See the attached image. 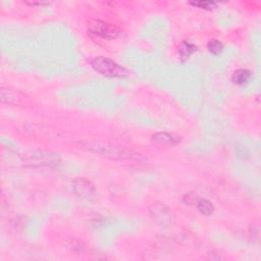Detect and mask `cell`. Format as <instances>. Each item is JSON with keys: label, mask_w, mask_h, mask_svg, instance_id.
<instances>
[{"label": "cell", "mask_w": 261, "mask_h": 261, "mask_svg": "<svg viewBox=\"0 0 261 261\" xmlns=\"http://www.w3.org/2000/svg\"><path fill=\"white\" fill-rule=\"evenodd\" d=\"M198 49V46L190 41V40H184L179 46H178V55H179V58L185 61L187 60L194 52H196Z\"/></svg>", "instance_id": "obj_9"}, {"label": "cell", "mask_w": 261, "mask_h": 261, "mask_svg": "<svg viewBox=\"0 0 261 261\" xmlns=\"http://www.w3.org/2000/svg\"><path fill=\"white\" fill-rule=\"evenodd\" d=\"M76 146L82 150L111 160H137L141 158V155L132 149L104 141H83L77 143Z\"/></svg>", "instance_id": "obj_1"}, {"label": "cell", "mask_w": 261, "mask_h": 261, "mask_svg": "<svg viewBox=\"0 0 261 261\" xmlns=\"http://www.w3.org/2000/svg\"><path fill=\"white\" fill-rule=\"evenodd\" d=\"M199 196L195 192H188L182 196V202L186 205H194L198 202Z\"/></svg>", "instance_id": "obj_14"}, {"label": "cell", "mask_w": 261, "mask_h": 261, "mask_svg": "<svg viewBox=\"0 0 261 261\" xmlns=\"http://www.w3.org/2000/svg\"><path fill=\"white\" fill-rule=\"evenodd\" d=\"M191 5L193 6H197L199 8H202V9H207V10H212V9H215L217 7V3L214 2V1H191L190 2Z\"/></svg>", "instance_id": "obj_13"}, {"label": "cell", "mask_w": 261, "mask_h": 261, "mask_svg": "<svg viewBox=\"0 0 261 261\" xmlns=\"http://www.w3.org/2000/svg\"><path fill=\"white\" fill-rule=\"evenodd\" d=\"M72 189L74 194L84 200H92L96 196L95 186L85 177L74 178L72 180Z\"/></svg>", "instance_id": "obj_5"}, {"label": "cell", "mask_w": 261, "mask_h": 261, "mask_svg": "<svg viewBox=\"0 0 261 261\" xmlns=\"http://www.w3.org/2000/svg\"><path fill=\"white\" fill-rule=\"evenodd\" d=\"M27 4L29 5H32V6H35V5H46V4H49L48 2H42V1H39V2H29V1H25Z\"/></svg>", "instance_id": "obj_15"}, {"label": "cell", "mask_w": 261, "mask_h": 261, "mask_svg": "<svg viewBox=\"0 0 261 261\" xmlns=\"http://www.w3.org/2000/svg\"><path fill=\"white\" fill-rule=\"evenodd\" d=\"M88 31L94 36L108 40H113L121 34V29L117 25L96 18L89 20Z\"/></svg>", "instance_id": "obj_3"}, {"label": "cell", "mask_w": 261, "mask_h": 261, "mask_svg": "<svg viewBox=\"0 0 261 261\" xmlns=\"http://www.w3.org/2000/svg\"><path fill=\"white\" fill-rule=\"evenodd\" d=\"M90 63L94 70L107 77H124L129 73L124 66L105 56H96L91 59Z\"/></svg>", "instance_id": "obj_2"}, {"label": "cell", "mask_w": 261, "mask_h": 261, "mask_svg": "<svg viewBox=\"0 0 261 261\" xmlns=\"http://www.w3.org/2000/svg\"><path fill=\"white\" fill-rule=\"evenodd\" d=\"M150 216L161 225L170 224L173 220L172 211L163 203L154 202L149 206Z\"/></svg>", "instance_id": "obj_4"}, {"label": "cell", "mask_w": 261, "mask_h": 261, "mask_svg": "<svg viewBox=\"0 0 261 261\" xmlns=\"http://www.w3.org/2000/svg\"><path fill=\"white\" fill-rule=\"evenodd\" d=\"M207 49L213 55H219L223 51V44L217 39H212L207 44Z\"/></svg>", "instance_id": "obj_12"}, {"label": "cell", "mask_w": 261, "mask_h": 261, "mask_svg": "<svg viewBox=\"0 0 261 261\" xmlns=\"http://www.w3.org/2000/svg\"><path fill=\"white\" fill-rule=\"evenodd\" d=\"M27 161L32 165H51L58 164L59 156L51 151H34L27 157Z\"/></svg>", "instance_id": "obj_6"}, {"label": "cell", "mask_w": 261, "mask_h": 261, "mask_svg": "<svg viewBox=\"0 0 261 261\" xmlns=\"http://www.w3.org/2000/svg\"><path fill=\"white\" fill-rule=\"evenodd\" d=\"M197 210L204 216H209L214 211V205L207 199H199L196 203Z\"/></svg>", "instance_id": "obj_11"}, {"label": "cell", "mask_w": 261, "mask_h": 261, "mask_svg": "<svg viewBox=\"0 0 261 261\" xmlns=\"http://www.w3.org/2000/svg\"><path fill=\"white\" fill-rule=\"evenodd\" d=\"M252 71L246 68H239L232 72L231 82L236 85H244L251 81Z\"/></svg>", "instance_id": "obj_10"}, {"label": "cell", "mask_w": 261, "mask_h": 261, "mask_svg": "<svg viewBox=\"0 0 261 261\" xmlns=\"http://www.w3.org/2000/svg\"><path fill=\"white\" fill-rule=\"evenodd\" d=\"M151 140L162 146H175L180 143V137L175 134H170L166 132H158L151 136Z\"/></svg>", "instance_id": "obj_8"}, {"label": "cell", "mask_w": 261, "mask_h": 261, "mask_svg": "<svg viewBox=\"0 0 261 261\" xmlns=\"http://www.w3.org/2000/svg\"><path fill=\"white\" fill-rule=\"evenodd\" d=\"M0 100L2 103L9 105H21L24 103V95L11 87H2L0 89Z\"/></svg>", "instance_id": "obj_7"}]
</instances>
